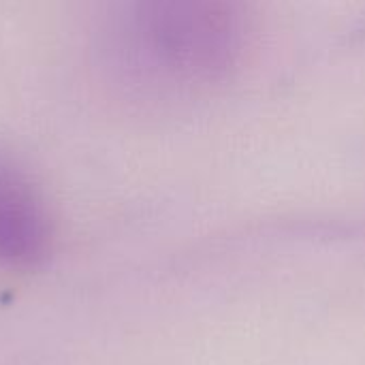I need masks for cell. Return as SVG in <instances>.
<instances>
[{"label": "cell", "instance_id": "obj_1", "mask_svg": "<svg viewBox=\"0 0 365 365\" xmlns=\"http://www.w3.org/2000/svg\"><path fill=\"white\" fill-rule=\"evenodd\" d=\"M135 21L154 58L195 81L225 77L248 34L244 0H135Z\"/></svg>", "mask_w": 365, "mask_h": 365}, {"label": "cell", "instance_id": "obj_2", "mask_svg": "<svg viewBox=\"0 0 365 365\" xmlns=\"http://www.w3.org/2000/svg\"><path fill=\"white\" fill-rule=\"evenodd\" d=\"M51 222L30 178L0 152V265L32 269L47 261Z\"/></svg>", "mask_w": 365, "mask_h": 365}]
</instances>
